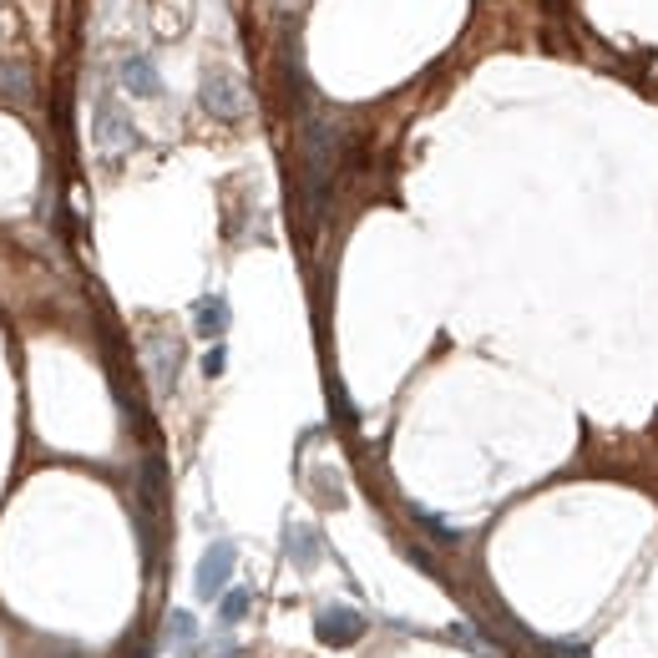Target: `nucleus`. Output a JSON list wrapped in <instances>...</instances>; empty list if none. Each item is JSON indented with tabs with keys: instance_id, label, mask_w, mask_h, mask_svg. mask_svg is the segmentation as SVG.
<instances>
[{
	"instance_id": "obj_7",
	"label": "nucleus",
	"mask_w": 658,
	"mask_h": 658,
	"mask_svg": "<svg viewBox=\"0 0 658 658\" xmlns=\"http://www.w3.org/2000/svg\"><path fill=\"white\" fill-rule=\"evenodd\" d=\"M122 81H127V92H137V97H162V76H157V66L147 56H127Z\"/></svg>"
},
{
	"instance_id": "obj_11",
	"label": "nucleus",
	"mask_w": 658,
	"mask_h": 658,
	"mask_svg": "<svg viewBox=\"0 0 658 658\" xmlns=\"http://www.w3.org/2000/svg\"><path fill=\"white\" fill-rule=\"evenodd\" d=\"M218 613H223V623H238L243 613H249V593H243V588H233V593L223 598V608H218Z\"/></svg>"
},
{
	"instance_id": "obj_13",
	"label": "nucleus",
	"mask_w": 658,
	"mask_h": 658,
	"mask_svg": "<svg viewBox=\"0 0 658 658\" xmlns=\"http://www.w3.org/2000/svg\"><path fill=\"white\" fill-rule=\"evenodd\" d=\"M223 360H228L223 350H208V355H203V375H223Z\"/></svg>"
},
{
	"instance_id": "obj_10",
	"label": "nucleus",
	"mask_w": 658,
	"mask_h": 658,
	"mask_svg": "<svg viewBox=\"0 0 658 658\" xmlns=\"http://www.w3.org/2000/svg\"><path fill=\"white\" fill-rule=\"evenodd\" d=\"M289 542H294V562H299V567H314V562H319V537H314L309 527H304V532H294Z\"/></svg>"
},
{
	"instance_id": "obj_12",
	"label": "nucleus",
	"mask_w": 658,
	"mask_h": 658,
	"mask_svg": "<svg viewBox=\"0 0 658 658\" xmlns=\"http://www.w3.org/2000/svg\"><path fill=\"white\" fill-rule=\"evenodd\" d=\"M168 628H173V638H193V633H198L193 613H173V623H168Z\"/></svg>"
},
{
	"instance_id": "obj_4",
	"label": "nucleus",
	"mask_w": 658,
	"mask_h": 658,
	"mask_svg": "<svg viewBox=\"0 0 658 658\" xmlns=\"http://www.w3.org/2000/svg\"><path fill=\"white\" fill-rule=\"evenodd\" d=\"M314 633H319L329 648H350V643L365 633V618H360L355 608H324L319 623H314Z\"/></svg>"
},
{
	"instance_id": "obj_5",
	"label": "nucleus",
	"mask_w": 658,
	"mask_h": 658,
	"mask_svg": "<svg viewBox=\"0 0 658 658\" xmlns=\"http://www.w3.org/2000/svg\"><path fill=\"white\" fill-rule=\"evenodd\" d=\"M178 360H183V350H178L168 335H152V340H147V365H152V385H157V395H168V390H173V380H178Z\"/></svg>"
},
{
	"instance_id": "obj_9",
	"label": "nucleus",
	"mask_w": 658,
	"mask_h": 658,
	"mask_svg": "<svg viewBox=\"0 0 658 658\" xmlns=\"http://www.w3.org/2000/svg\"><path fill=\"white\" fill-rule=\"evenodd\" d=\"M0 92H6V97H16V102H31V71L21 66V61H6V66H0Z\"/></svg>"
},
{
	"instance_id": "obj_14",
	"label": "nucleus",
	"mask_w": 658,
	"mask_h": 658,
	"mask_svg": "<svg viewBox=\"0 0 658 658\" xmlns=\"http://www.w3.org/2000/svg\"><path fill=\"white\" fill-rule=\"evenodd\" d=\"M284 6H299V0H284Z\"/></svg>"
},
{
	"instance_id": "obj_1",
	"label": "nucleus",
	"mask_w": 658,
	"mask_h": 658,
	"mask_svg": "<svg viewBox=\"0 0 658 658\" xmlns=\"http://www.w3.org/2000/svg\"><path fill=\"white\" fill-rule=\"evenodd\" d=\"M335 157H340V127L335 122H309L304 127V188H309V213L319 218L329 203V178H335Z\"/></svg>"
},
{
	"instance_id": "obj_3",
	"label": "nucleus",
	"mask_w": 658,
	"mask_h": 658,
	"mask_svg": "<svg viewBox=\"0 0 658 658\" xmlns=\"http://www.w3.org/2000/svg\"><path fill=\"white\" fill-rule=\"evenodd\" d=\"M233 562H238V552H233V542H213L208 552H203V562H198V598H218L223 588H228V578H233Z\"/></svg>"
},
{
	"instance_id": "obj_6",
	"label": "nucleus",
	"mask_w": 658,
	"mask_h": 658,
	"mask_svg": "<svg viewBox=\"0 0 658 658\" xmlns=\"http://www.w3.org/2000/svg\"><path fill=\"white\" fill-rule=\"evenodd\" d=\"M132 122H127V112L117 107V102H102L97 107V147H107V152H127L132 147Z\"/></svg>"
},
{
	"instance_id": "obj_2",
	"label": "nucleus",
	"mask_w": 658,
	"mask_h": 658,
	"mask_svg": "<svg viewBox=\"0 0 658 658\" xmlns=\"http://www.w3.org/2000/svg\"><path fill=\"white\" fill-rule=\"evenodd\" d=\"M203 107L223 122H238L243 112H249V92H243V81L228 76V71H208L203 76Z\"/></svg>"
},
{
	"instance_id": "obj_8",
	"label": "nucleus",
	"mask_w": 658,
	"mask_h": 658,
	"mask_svg": "<svg viewBox=\"0 0 658 658\" xmlns=\"http://www.w3.org/2000/svg\"><path fill=\"white\" fill-rule=\"evenodd\" d=\"M193 324H198V335H223L228 329V304L223 299H198V309H193Z\"/></svg>"
}]
</instances>
